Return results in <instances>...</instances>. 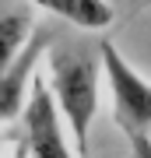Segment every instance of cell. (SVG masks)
<instances>
[{
  "label": "cell",
  "instance_id": "obj_6",
  "mask_svg": "<svg viewBox=\"0 0 151 158\" xmlns=\"http://www.w3.org/2000/svg\"><path fill=\"white\" fill-rule=\"evenodd\" d=\"M35 25H39V21L32 18V7H25L21 0L11 4V7L0 4V67L11 63L18 53L25 49V42L32 39Z\"/></svg>",
  "mask_w": 151,
  "mask_h": 158
},
{
  "label": "cell",
  "instance_id": "obj_5",
  "mask_svg": "<svg viewBox=\"0 0 151 158\" xmlns=\"http://www.w3.org/2000/svg\"><path fill=\"white\" fill-rule=\"evenodd\" d=\"M21 4L60 18L78 32H102L112 25V7L106 0H21Z\"/></svg>",
  "mask_w": 151,
  "mask_h": 158
},
{
  "label": "cell",
  "instance_id": "obj_1",
  "mask_svg": "<svg viewBox=\"0 0 151 158\" xmlns=\"http://www.w3.org/2000/svg\"><path fill=\"white\" fill-rule=\"evenodd\" d=\"M42 67L49 98L70 134V148L78 158H91V123L99 113L102 60L99 39H60L53 35L42 49Z\"/></svg>",
  "mask_w": 151,
  "mask_h": 158
},
{
  "label": "cell",
  "instance_id": "obj_4",
  "mask_svg": "<svg viewBox=\"0 0 151 158\" xmlns=\"http://www.w3.org/2000/svg\"><path fill=\"white\" fill-rule=\"evenodd\" d=\"M53 28L49 25H35L32 39L25 42V49L18 53L11 63H4L0 67V123H7V119H14L21 113L25 98H28V88H32L35 74H39V63H42V49L46 42L53 39Z\"/></svg>",
  "mask_w": 151,
  "mask_h": 158
},
{
  "label": "cell",
  "instance_id": "obj_3",
  "mask_svg": "<svg viewBox=\"0 0 151 158\" xmlns=\"http://www.w3.org/2000/svg\"><path fill=\"white\" fill-rule=\"evenodd\" d=\"M18 116H21V144H25L28 158H78L67 141L63 119L49 98V88H46V81L39 74H35Z\"/></svg>",
  "mask_w": 151,
  "mask_h": 158
},
{
  "label": "cell",
  "instance_id": "obj_2",
  "mask_svg": "<svg viewBox=\"0 0 151 158\" xmlns=\"http://www.w3.org/2000/svg\"><path fill=\"white\" fill-rule=\"evenodd\" d=\"M99 60H102V81L112 95V116H116V127L123 130V141L130 144V155L151 158V88H148V81L109 39H99Z\"/></svg>",
  "mask_w": 151,
  "mask_h": 158
}]
</instances>
